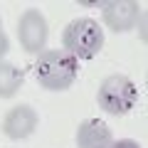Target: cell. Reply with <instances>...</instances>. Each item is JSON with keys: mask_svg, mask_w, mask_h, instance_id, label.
<instances>
[{"mask_svg": "<svg viewBox=\"0 0 148 148\" xmlns=\"http://www.w3.org/2000/svg\"><path fill=\"white\" fill-rule=\"evenodd\" d=\"M37 128V111L27 104H17L3 119V133L12 141H22V138L32 136Z\"/></svg>", "mask_w": 148, "mask_h": 148, "instance_id": "5b68a950", "label": "cell"}, {"mask_svg": "<svg viewBox=\"0 0 148 148\" xmlns=\"http://www.w3.org/2000/svg\"><path fill=\"white\" fill-rule=\"evenodd\" d=\"M106 148H141L136 141H131V138H121V141H111Z\"/></svg>", "mask_w": 148, "mask_h": 148, "instance_id": "9c48e42d", "label": "cell"}, {"mask_svg": "<svg viewBox=\"0 0 148 148\" xmlns=\"http://www.w3.org/2000/svg\"><path fill=\"white\" fill-rule=\"evenodd\" d=\"M111 141V128L99 119H86L77 128V148H106Z\"/></svg>", "mask_w": 148, "mask_h": 148, "instance_id": "52a82bcc", "label": "cell"}, {"mask_svg": "<svg viewBox=\"0 0 148 148\" xmlns=\"http://www.w3.org/2000/svg\"><path fill=\"white\" fill-rule=\"evenodd\" d=\"M79 77V62L64 49H45L35 62V79L47 91H67Z\"/></svg>", "mask_w": 148, "mask_h": 148, "instance_id": "6da1fadb", "label": "cell"}, {"mask_svg": "<svg viewBox=\"0 0 148 148\" xmlns=\"http://www.w3.org/2000/svg\"><path fill=\"white\" fill-rule=\"evenodd\" d=\"M0 32H3V22H0Z\"/></svg>", "mask_w": 148, "mask_h": 148, "instance_id": "8fae6325", "label": "cell"}, {"mask_svg": "<svg viewBox=\"0 0 148 148\" xmlns=\"http://www.w3.org/2000/svg\"><path fill=\"white\" fill-rule=\"evenodd\" d=\"M104 25L114 32H128L133 30L138 20V3L133 0H114V3H104Z\"/></svg>", "mask_w": 148, "mask_h": 148, "instance_id": "8992f818", "label": "cell"}, {"mask_svg": "<svg viewBox=\"0 0 148 148\" xmlns=\"http://www.w3.org/2000/svg\"><path fill=\"white\" fill-rule=\"evenodd\" d=\"M104 47V30L91 17H77L62 32V49L69 52L77 62L94 59Z\"/></svg>", "mask_w": 148, "mask_h": 148, "instance_id": "7a4b0ae2", "label": "cell"}, {"mask_svg": "<svg viewBox=\"0 0 148 148\" xmlns=\"http://www.w3.org/2000/svg\"><path fill=\"white\" fill-rule=\"evenodd\" d=\"M47 37H49V27H47V20H45L42 12L35 10V8L22 12L20 20H17V40H20V47L27 54L45 52Z\"/></svg>", "mask_w": 148, "mask_h": 148, "instance_id": "277c9868", "label": "cell"}, {"mask_svg": "<svg viewBox=\"0 0 148 148\" xmlns=\"http://www.w3.org/2000/svg\"><path fill=\"white\" fill-rule=\"evenodd\" d=\"M8 49H10V40H8L5 32H0V62H3V57L8 54Z\"/></svg>", "mask_w": 148, "mask_h": 148, "instance_id": "30bf717a", "label": "cell"}, {"mask_svg": "<svg viewBox=\"0 0 148 148\" xmlns=\"http://www.w3.org/2000/svg\"><path fill=\"white\" fill-rule=\"evenodd\" d=\"M25 84V74L10 62H0V99H10Z\"/></svg>", "mask_w": 148, "mask_h": 148, "instance_id": "ba28073f", "label": "cell"}, {"mask_svg": "<svg viewBox=\"0 0 148 148\" xmlns=\"http://www.w3.org/2000/svg\"><path fill=\"white\" fill-rule=\"evenodd\" d=\"M96 101H99V106L106 114H111V116H123V114H128L136 106L138 86L128 77H123V74H111V77H106L99 84Z\"/></svg>", "mask_w": 148, "mask_h": 148, "instance_id": "3957f363", "label": "cell"}]
</instances>
